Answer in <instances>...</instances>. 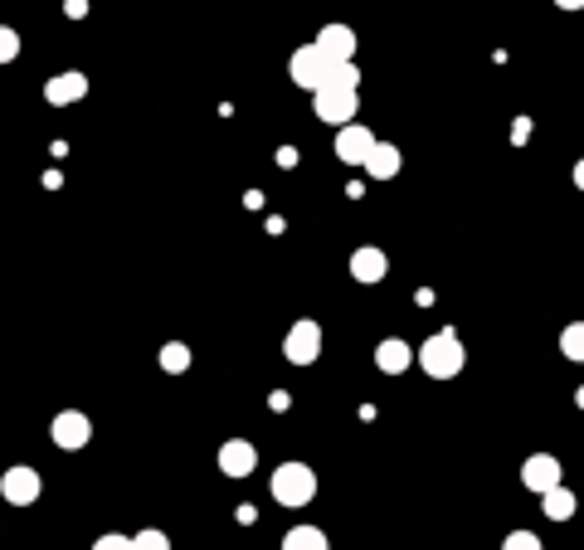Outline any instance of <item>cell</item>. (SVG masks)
Segmentation results:
<instances>
[{
    "instance_id": "obj_1",
    "label": "cell",
    "mask_w": 584,
    "mask_h": 550,
    "mask_svg": "<svg viewBox=\"0 0 584 550\" xmlns=\"http://www.w3.org/2000/svg\"><path fill=\"white\" fill-rule=\"evenodd\" d=\"M414 361L424 366V375H434V380H453L458 370L468 366V351H463L458 331H434V336L414 351Z\"/></svg>"
},
{
    "instance_id": "obj_2",
    "label": "cell",
    "mask_w": 584,
    "mask_h": 550,
    "mask_svg": "<svg viewBox=\"0 0 584 550\" xmlns=\"http://www.w3.org/2000/svg\"><path fill=\"white\" fill-rule=\"evenodd\" d=\"M273 497H278V507H307L317 497V473L307 463H283L273 473Z\"/></svg>"
},
{
    "instance_id": "obj_3",
    "label": "cell",
    "mask_w": 584,
    "mask_h": 550,
    "mask_svg": "<svg viewBox=\"0 0 584 550\" xmlns=\"http://www.w3.org/2000/svg\"><path fill=\"white\" fill-rule=\"evenodd\" d=\"M331 59H322L312 44H302V49H292V64H288V74L297 88H307V93H317V88H327L331 83Z\"/></svg>"
},
{
    "instance_id": "obj_4",
    "label": "cell",
    "mask_w": 584,
    "mask_h": 550,
    "mask_svg": "<svg viewBox=\"0 0 584 550\" xmlns=\"http://www.w3.org/2000/svg\"><path fill=\"white\" fill-rule=\"evenodd\" d=\"M312 108H317V117L331 122V127H351V117L361 108V93H351V88H317V93H312Z\"/></svg>"
},
{
    "instance_id": "obj_5",
    "label": "cell",
    "mask_w": 584,
    "mask_h": 550,
    "mask_svg": "<svg viewBox=\"0 0 584 550\" xmlns=\"http://www.w3.org/2000/svg\"><path fill=\"white\" fill-rule=\"evenodd\" d=\"M317 351H322V327L317 322H292V331L283 336V356L292 366H312Z\"/></svg>"
},
{
    "instance_id": "obj_6",
    "label": "cell",
    "mask_w": 584,
    "mask_h": 550,
    "mask_svg": "<svg viewBox=\"0 0 584 550\" xmlns=\"http://www.w3.org/2000/svg\"><path fill=\"white\" fill-rule=\"evenodd\" d=\"M521 482H526L531 492L546 497L550 487H560V458H555V453H531V458L521 463Z\"/></svg>"
},
{
    "instance_id": "obj_7",
    "label": "cell",
    "mask_w": 584,
    "mask_h": 550,
    "mask_svg": "<svg viewBox=\"0 0 584 550\" xmlns=\"http://www.w3.org/2000/svg\"><path fill=\"white\" fill-rule=\"evenodd\" d=\"M0 497H5L10 507H30L39 497V473L35 468H10V473L0 477Z\"/></svg>"
},
{
    "instance_id": "obj_8",
    "label": "cell",
    "mask_w": 584,
    "mask_h": 550,
    "mask_svg": "<svg viewBox=\"0 0 584 550\" xmlns=\"http://www.w3.org/2000/svg\"><path fill=\"white\" fill-rule=\"evenodd\" d=\"M322 59H331V64H351V54H356V30H346V25H327L322 35H317V44H312Z\"/></svg>"
},
{
    "instance_id": "obj_9",
    "label": "cell",
    "mask_w": 584,
    "mask_h": 550,
    "mask_svg": "<svg viewBox=\"0 0 584 550\" xmlns=\"http://www.w3.org/2000/svg\"><path fill=\"white\" fill-rule=\"evenodd\" d=\"M370 147H375V132L370 127H341L336 132V156L346 161V166H365V156H370Z\"/></svg>"
},
{
    "instance_id": "obj_10",
    "label": "cell",
    "mask_w": 584,
    "mask_h": 550,
    "mask_svg": "<svg viewBox=\"0 0 584 550\" xmlns=\"http://www.w3.org/2000/svg\"><path fill=\"white\" fill-rule=\"evenodd\" d=\"M49 434H54V443L59 448H83L88 443V434H93V424H88V414H78V409H64L54 424H49Z\"/></svg>"
},
{
    "instance_id": "obj_11",
    "label": "cell",
    "mask_w": 584,
    "mask_h": 550,
    "mask_svg": "<svg viewBox=\"0 0 584 550\" xmlns=\"http://www.w3.org/2000/svg\"><path fill=\"white\" fill-rule=\"evenodd\" d=\"M258 463V448L244 439H229L224 448H219V468H224V477H249Z\"/></svg>"
},
{
    "instance_id": "obj_12",
    "label": "cell",
    "mask_w": 584,
    "mask_h": 550,
    "mask_svg": "<svg viewBox=\"0 0 584 550\" xmlns=\"http://www.w3.org/2000/svg\"><path fill=\"white\" fill-rule=\"evenodd\" d=\"M385 273H390V258L380 254V249H370V244H365V249L351 254V278H356V283H380Z\"/></svg>"
},
{
    "instance_id": "obj_13",
    "label": "cell",
    "mask_w": 584,
    "mask_h": 550,
    "mask_svg": "<svg viewBox=\"0 0 584 550\" xmlns=\"http://www.w3.org/2000/svg\"><path fill=\"white\" fill-rule=\"evenodd\" d=\"M83 93H88V78L78 74V69H73V74H59V78H49V88H44V98H49L54 108H64V103H78Z\"/></svg>"
},
{
    "instance_id": "obj_14",
    "label": "cell",
    "mask_w": 584,
    "mask_h": 550,
    "mask_svg": "<svg viewBox=\"0 0 584 550\" xmlns=\"http://www.w3.org/2000/svg\"><path fill=\"white\" fill-rule=\"evenodd\" d=\"M400 171V147H390V142H375L370 156H365V176L370 181H390Z\"/></svg>"
},
{
    "instance_id": "obj_15",
    "label": "cell",
    "mask_w": 584,
    "mask_h": 550,
    "mask_svg": "<svg viewBox=\"0 0 584 550\" xmlns=\"http://www.w3.org/2000/svg\"><path fill=\"white\" fill-rule=\"evenodd\" d=\"M409 361H414V351H409V341H400V336L380 341V351H375V366L385 370V375H400V370H409Z\"/></svg>"
},
{
    "instance_id": "obj_16",
    "label": "cell",
    "mask_w": 584,
    "mask_h": 550,
    "mask_svg": "<svg viewBox=\"0 0 584 550\" xmlns=\"http://www.w3.org/2000/svg\"><path fill=\"white\" fill-rule=\"evenodd\" d=\"M541 507H546V516H550V521H570L580 502H575V492H570V487L560 482V487H550L546 497H541Z\"/></svg>"
},
{
    "instance_id": "obj_17",
    "label": "cell",
    "mask_w": 584,
    "mask_h": 550,
    "mask_svg": "<svg viewBox=\"0 0 584 550\" xmlns=\"http://www.w3.org/2000/svg\"><path fill=\"white\" fill-rule=\"evenodd\" d=\"M283 550H327V536L317 526H292L283 536Z\"/></svg>"
},
{
    "instance_id": "obj_18",
    "label": "cell",
    "mask_w": 584,
    "mask_h": 550,
    "mask_svg": "<svg viewBox=\"0 0 584 550\" xmlns=\"http://www.w3.org/2000/svg\"><path fill=\"white\" fill-rule=\"evenodd\" d=\"M161 370L185 375V370H190V346H181V341H166V346H161Z\"/></svg>"
},
{
    "instance_id": "obj_19",
    "label": "cell",
    "mask_w": 584,
    "mask_h": 550,
    "mask_svg": "<svg viewBox=\"0 0 584 550\" xmlns=\"http://www.w3.org/2000/svg\"><path fill=\"white\" fill-rule=\"evenodd\" d=\"M560 351L570 356V361H584V327L575 322V327H565V336H560Z\"/></svg>"
},
{
    "instance_id": "obj_20",
    "label": "cell",
    "mask_w": 584,
    "mask_h": 550,
    "mask_svg": "<svg viewBox=\"0 0 584 550\" xmlns=\"http://www.w3.org/2000/svg\"><path fill=\"white\" fill-rule=\"evenodd\" d=\"M502 550H541V536L536 531H511L507 541H502Z\"/></svg>"
},
{
    "instance_id": "obj_21",
    "label": "cell",
    "mask_w": 584,
    "mask_h": 550,
    "mask_svg": "<svg viewBox=\"0 0 584 550\" xmlns=\"http://www.w3.org/2000/svg\"><path fill=\"white\" fill-rule=\"evenodd\" d=\"M132 550H171V541H166V531H142V536H132Z\"/></svg>"
},
{
    "instance_id": "obj_22",
    "label": "cell",
    "mask_w": 584,
    "mask_h": 550,
    "mask_svg": "<svg viewBox=\"0 0 584 550\" xmlns=\"http://www.w3.org/2000/svg\"><path fill=\"white\" fill-rule=\"evenodd\" d=\"M15 54H20V35L10 25H0V64H10Z\"/></svg>"
},
{
    "instance_id": "obj_23",
    "label": "cell",
    "mask_w": 584,
    "mask_h": 550,
    "mask_svg": "<svg viewBox=\"0 0 584 550\" xmlns=\"http://www.w3.org/2000/svg\"><path fill=\"white\" fill-rule=\"evenodd\" d=\"M93 550H132V536H117V531H108V536H98V541H93Z\"/></svg>"
}]
</instances>
